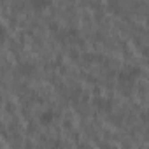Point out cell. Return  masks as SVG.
<instances>
[{"mask_svg": "<svg viewBox=\"0 0 149 149\" xmlns=\"http://www.w3.org/2000/svg\"><path fill=\"white\" fill-rule=\"evenodd\" d=\"M46 6H49L47 0H33V7L35 9H40V7H46Z\"/></svg>", "mask_w": 149, "mask_h": 149, "instance_id": "6da1fadb", "label": "cell"}]
</instances>
